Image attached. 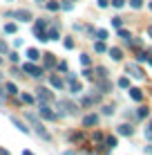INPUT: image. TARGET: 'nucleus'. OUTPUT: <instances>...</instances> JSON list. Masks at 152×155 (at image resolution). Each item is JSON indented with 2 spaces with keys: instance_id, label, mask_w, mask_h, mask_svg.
<instances>
[{
  "instance_id": "obj_16",
  "label": "nucleus",
  "mask_w": 152,
  "mask_h": 155,
  "mask_svg": "<svg viewBox=\"0 0 152 155\" xmlns=\"http://www.w3.org/2000/svg\"><path fill=\"white\" fill-rule=\"evenodd\" d=\"M94 74H96L94 79H107V68L105 65H96L94 68Z\"/></svg>"
},
{
  "instance_id": "obj_33",
  "label": "nucleus",
  "mask_w": 152,
  "mask_h": 155,
  "mask_svg": "<svg viewBox=\"0 0 152 155\" xmlns=\"http://www.w3.org/2000/svg\"><path fill=\"white\" fill-rule=\"evenodd\" d=\"M34 34H36V38H38L40 43H47V41H49V38H47V31H34Z\"/></svg>"
},
{
  "instance_id": "obj_29",
  "label": "nucleus",
  "mask_w": 152,
  "mask_h": 155,
  "mask_svg": "<svg viewBox=\"0 0 152 155\" xmlns=\"http://www.w3.org/2000/svg\"><path fill=\"white\" fill-rule=\"evenodd\" d=\"M25 117H27V119H29V121H31L34 126L38 124V115H36V113H31V110H29V113H25Z\"/></svg>"
},
{
  "instance_id": "obj_44",
  "label": "nucleus",
  "mask_w": 152,
  "mask_h": 155,
  "mask_svg": "<svg viewBox=\"0 0 152 155\" xmlns=\"http://www.w3.org/2000/svg\"><path fill=\"white\" fill-rule=\"evenodd\" d=\"M9 61H11V63H18V54H16V52H9Z\"/></svg>"
},
{
  "instance_id": "obj_52",
  "label": "nucleus",
  "mask_w": 152,
  "mask_h": 155,
  "mask_svg": "<svg viewBox=\"0 0 152 155\" xmlns=\"http://www.w3.org/2000/svg\"><path fill=\"white\" fill-rule=\"evenodd\" d=\"M23 155H34V153H31V151H23Z\"/></svg>"
},
{
  "instance_id": "obj_39",
  "label": "nucleus",
  "mask_w": 152,
  "mask_h": 155,
  "mask_svg": "<svg viewBox=\"0 0 152 155\" xmlns=\"http://www.w3.org/2000/svg\"><path fill=\"white\" fill-rule=\"evenodd\" d=\"M103 115H114V106H103Z\"/></svg>"
},
{
  "instance_id": "obj_9",
  "label": "nucleus",
  "mask_w": 152,
  "mask_h": 155,
  "mask_svg": "<svg viewBox=\"0 0 152 155\" xmlns=\"http://www.w3.org/2000/svg\"><path fill=\"white\" fill-rule=\"evenodd\" d=\"M34 128H36V135H38V137H43V140H47V142H49V140H51V135H49V133H47V130H45V126H43V124H40V121H38V124H36Z\"/></svg>"
},
{
  "instance_id": "obj_11",
  "label": "nucleus",
  "mask_w": 152,
  "mask_h": 155,
  "mask_svg": "<svg viewBox=\"0 0 152 155\" xmlns=\"http://www.w3.org/2000/svg\"><path fill=\"white\" fill-rule=\"evenodd\" d=\"M132 133H134V128H132V124H121V126H119V135H125V137H132Z\"/></svg>"
},
{
  "instance_id": "obj_25",
  "label": "nucleus",
  "mask_w": 152,
  "mask_h": 155,
  "mask_svg": "<svg viewBox=\"0 0 152 155\" xmlns=\"http://www.w3.org/2000/svg\"><path fill=\"white\" fill-rule=\"evenodd\" d=\"M145 117H148V108H145V106H139L137 108V119H145Z\"/></svg>"
},
{
  "instance_id": "obj_54",
  "label": "nucleus",
  "mask_w": 152,
  "mask_h": 155,
  "mask_svg": "<svg viewBox=\"0 0 152 155\" xmlns=\"http://www.w3.org/2000/svg\"><path fill=\"white\" fill-rule=\"evenodd\" d=\"M65 155H76V153H72V151H67V153H65Z\"/></svg>"
},
{
  "instance_id": "obj_56",
  "label": "nucleus",
  "mask_w": 152,
  "mask_h": 155,
  "mask_svg": "<svg viewBox=\"0 0 152 155\" xmlns=\"http://www.w3.org/2000/svg\"><path fill=\"white\" fill-rule=\"evenodd\" d=\"M148 63H150V65H152V56H150V58H148Z\"/></svg>"
},
{
  "instance_id": "obj_31",
  "label": "nucleus",
  "mask_w": 152,
  "mask_h": 155,
  "mask_svg": "<svg viewBox=\"0 0 152 155\" xmlns=\"http://www.w3.org/2000/svg\"><path fill=\"white\" fill-rule=\"evenodd\" d=\"M112 27H114V29L123 27V18H119V16H114V18H112Z\"/></svg>"
},
{
  "instance_id": "obj_36",
  "label": "nucleus",
  "mask_w": 152,
  "mask_h": 155,
  "mask_svg": "<svg viewBox=\"0 0 152 155\" xmlns=\"http://www.w3.org/2000/svg\"><path fill=\"white\" fill-rule=\"evenodd\" d=\"M83 77H85L87 81H94V72L90 70V68H85V70H83Z\"/></svg>"
},
{
  "instance_id": "obj_17",
  "label": "nucleus",
  "mask_w": 152,
  "mask_h": 155,
  "mask_svg": "<svg viewBox=\"0 0 152 155\" xmlns=\"http://www.w3.org/2000/svg\"><path fill=\"white\" fill-rule=\"evenodd\" d=\"M43 63H45V68H56V58H54V54H43Z\"/></svg>"
},
{
  "instance_id": "obj_49",
  "label": "nucleus",
  "mask_w": 152,
  "mask_h": 155,
  "mask_svg": "<svg viewBox=\"0 0 152 155\" xmlns=\"http://www.w3.org/2000/svg\"><path fill=\"white\" fill-rule=\"evenodd\" d=\"M143 151H145V155H152V146H145Z\"/></svg>"
},
{
  "instance_id": "obj_38",
  "label": "nucleus",
  "mask_w": 152,
  "mask_h": 155,
  "mask_svg": "<svg viewBox=\"0 0 152 155\" xmlns=\"http://www.w3.org/2000/svg\"><path fill=\"white\" fill-rule=\"evenodd\" d=\"M119 36H121V38H125V41L132 38V36H130V31H128V29H123V27H119Z\"/></svg>"
},
{
  "instance_id": "obj_40",
  "label": "nucleus",
  "mask_w": 152,
  "mask_h": 155,
  "mask_svg": "<svg viewBox=\"0 0 152 155\" xmlns=\"http://www.w3.org/2000/svg\"><path fill=\"white\" fill-rule=\"evenodd\" d=\"M112 2V7H116V9H121L123 5H125V0H110Z\"/></svg>"
},
{
  "instance_id": "obj_30",
  "label": "nucleus",
  "mask_w": 152,
  "mask_h": 155,
  "mask_svg": "<svg viewBox=\"0 0 152 155\" xmlns=\"http://www.w3.org/2000/svg\"><path fill=\"white\" fill-rule=\"evenodd\" d=\"M148 58H150V56H148V52H141V50L137 52V61H139V63H145Z\"/></svg>"
},
{
  "instance_id": "obj_10",
  "label": "nucleus",
  "mask_w": 152,
  "mask_h": 155,
  "mask_svg": "<svg viewBox=\"0 0 152 155\" xmlns=\"http://www.w3.org/2000/svg\"><path fill=\"white\" fill-rule=\"evenodd\" d=\"M14 18L23 20V23H27V20H31V14L27 12V9H18V12H14Z\"/></svg>"
},
{
  "instance_id": "obj_47",
  "label": "nucleus",
  "mask_w": 152,
  "mask_h": 155,
  "mask_svg": "<svg viewBox=\"0 0 152 155\" xmlns=\"http://www.w3.org/2000/svg\"><path fill=\"white\" fill-rule=\"evenodd\" d=\"M56 68H58L60 72H67V63H56Z\"/></svg>"
},
{
  "instance_id": "obj_50",
  "label": "nucleus",
  "mask_w": 152,
  "mask_h": 155,
  "mask_svg": "<svg viewBox=\"0 0 152 155\" xmlns=\"http://www.w3.org/2000/svg\"><path fill=\"white\" fill-rule=\"evenodd\" d=\"M0 155H9V151H5V148H0Z\"/></svg>"
},
{
  "instance_id": "obj_5",
  "label": "nucleus",
  "mask_w": 152,
  "mask_h": 155,
  "mask_svg": "<svg viewBox=\"0 0 152 155\" xmlns=\"http://www.w3.org/2000/svg\"><path fill=\"white\" fill-rule=\"evenodd\" d=\"M23 72H27L29 74V77H43V74H45V70H43V68H38V65H34V63H23Z\"/></svg>"
},
{
  "instance_id": "obj_35",
  "label": "nucleus",
  "mask_w": 152,
  "mask_h": 155,
  "mask_svg": "<svg viewBox=\"0 0 152 155\" xmlns=\"http://www.w3.org/2000/svg\"><path fill=\"white\" fill-rule=\"evenodd\" d=\"M94 34L98 36V41H105V38H107V29H96Z\"/></svg>"
},
{
  "instance_id": "obj_32",
  "label": "nucleus",
  "mask_w": 152,
  "mask_h": 155,
  "mask_svg": "<svg viewBox=\"0 0 152 155\" xmlns=\"http://www.w3.org/2000/svg\"><path fill=\"white\" fill-rule=\"evenodd\" d=\"M92 142H96L98 146H103V133H94V135H92Z\"/></svg>"
},
{
  "instance_id": "obj_7",
  "label": "nucleus",
  "mask_w": 152,
  "mask_h": 155,
  "mask_svg": "<svg viewBox=\"0 0 152 155\" xmlns=\"http://www.w3.org/2000/svg\"><path fill=\"white\" fill-rule=\"evenodd\" d=\"M47 38L49 41H58L60 38V25H51V27L47 29Z\"/></svg>"
},
{
  "instance_id": "obj_57",
  "label": "nucleus",
  "mask_w": 152,
  "mask_h": 155,
  "mask_svg": "<svg viewBox=\"0 0 152 155\" xmlns=\"http://www.w3.org/2000/svg\"><path fill=\"white\" fill-rule=\"evenodd\" d=\"M36 2H38V5H40V2H45V0H36Z\"/></svg>"
},
{
  "instance_id": "obj_46",
  "label": "nucleus",
  "mask_w": 152,
  "mask_h": 155,
  "mask_svg": "<svg viewBox=\"0 0 152 155\" xmlns=\"http://www.w3.org/2000/svg\"><path fill=\"white\" fill-rule=\"evenodd\" d=\"M0 54H7V43L0 41Z\"/></svg>"
},
{
  "instance_id": "obj_19",
  "label": "nucleus",
  "mask_w": 152,
  "mask_h": 155,
  "mask_svg": "<svg viewBox=\"0 0 152 155\" xmlns=\"http://www.w3.org/2000/svg\"><path fill=\"white\" fill-rule=\"evenodd\" d=\"M130 99H134V101H143V92H141L139 88H130Z\"/></svg>"
},
{
  "instance_id": "obj_27",
  "label": "nucleus",
  "mask_w": 152,
  "mask_h": 155,
  "mask_svg": "<svg viewBox=\"0 0 152 155\" xmlns=\"http://www.w3.org/2000/svg\"><path fill=\"white\" fill-rule=\"evenodd\" d=\"M116 85H119V88H123V90H130V79H128V77H121Z\"/></svg>"
},
{
  "instance_id": "obj_15",
  "label": "nucleus",
  "mask_w": 152,
  "mask_h": 155,
  "mask_svg": "<svg viewBox=\"0 0 152 155\" xmlns=\"http://www.w3.org/2000/svg\"><path fill=\"white\" fill-rule=\"evenodd\" d=\"M11 124H14L16 128H18V130H20V133H25V135H29V128H27V126H25V124H23V121H20V119H18V117H11Z\"/></svg>"
},
{
  "instance_id": "obj_24",
  "label": "nucleus",
  "mask_w": 152,
  "mask_h": 155,
  "mask_svg": "<svg viewBox=\"0 0 152 155\" xmlns=\"http://www.w3.org/2000/svg\"><path fill=\"white\" fill-rule=\"evenodd\" d=\"M128 45L132 47V50H141V45H143V43H141V38H128Z\"/></svg>"
},
{
  "instance_id": "obj_55",
  "label": "nucleus",
  "mask_w": 152,
  "mask_h": 155,
  "mask_svg": "<svg viewBox=\"0 0 152 155\" xmlns=\"http://www.w3.org/2000/svg\"><path fill=\"white\" fill-rule=\"evenodd\" d=\"M148 130H152V119H150V126H148Z\"/></svg>"
},
{
  "instance_id": "obj_51",
  "label": "nucleus",
  "mask_w": 152,
  "mask_h": 155,
  "mask_svg": "<svg viewBox=\"0 0 152 155\" xmlns=\"http://www.w3.org/2000/svg\"><path fill=\"white\" fill-rule=\"evenodd\" d=\"M148 36H150V38H152V25H150V27H148Z\"/></svg>"
},
{
  "instance_id": "obj_58",
  "label": "nucleus",
  "mask_w": 152,
  "mask_h": 155,
  "mask_svg": "<svg viewBox=\"0 0 152 155\" xmlns=\"http://www.w3.org/2000/svg\"><path fill=\"white\" fill-rule=\"evenodd\" d=\"M0 81H2V74H0Z\"/></svg>"
},
{
  "instance_id": "obj_18",
  "label": "nucleus",
  "mask_w": 152,
  "mask_h": 155,
  "mask_svg": "<svg viewBox=\"0 0 152 155\" xmlns=\"http://www.w3.org/2000/svg\"><path fill=\"white\" fill-rule=\"evenodd\" d=\"M27 58H29L31 63H36V61L40 58V52L36 50V47H29V50H27Z\"/></svg>"
},
{
  "instance_id": "obj_1",
  "label": "nucleus",
  "mask_w": 152,
  "mask_h": 155,
  "mask_svg": "<svg viewBox=\"0 0 152 155\" xmlns=\"http://www.w3.org/2000/svg\"><path fill=\"white\" fill-rule=\"evenodd\" d=\"M92 85H94L92 90H96V92H101V94L112 92V83H110L107 79H94V81H92Z\"/></svg>"
},
{
  "instance_id": "obj_37",
  "label": "nucleus",
  "mask_w": 152,
  "mask_h": 155,
  "mask_svg": "<svg viewBox=\"0 0 152 155\" xmlns=\"http://www.w3.org/2000/svg\"><path fill=\"white\" fill-rule=\"evenodd\" d=\"M130 7L132 9H141L143 7V0H130Z\"/></svg>"
},
{
  "instance_id": "obj_43",
  "label": "nucleus",
  "mask_w": 152,
  "mask_h": 155,
  "mask_svg": "<svg viewBox=\"0 0 152 155\" xmlns=\"http://www.w3.org/2000/svg\"><path fill=\"white\" fill-rule=\"evenodd\" d=\"M96 5H98V7H101V9H105L107 5H110V0H96Z\"/></svg>"
},
{
  "instance_id": "obj_42",
  "label": "nucleus",
  "mask_w": 152,
  "mask_h": 155,
  "mask_svg": "<svg viewBox=\"0 0 152 155\" xmlns=\"http://www.w3.org/2000/svg\"><path fill=\"white\" fill-rule=\"evenodd\" d=\"M63 45H65L67 50H74V41H72V38H65V43H63Z\"/></svg>"
},
{
  "instance_id": "obj_23",
  "label": "nucleus",
  "mask_w": 152,
  "mask_h": 155,
  "mask_svg": "<svg viewBox=\"0 0 152 155\" xmlns=\"http://www.w3.org/2000/svg\"><path fill=\"white\" fill-rule=\"evenodd\" d=\"M47 2V9H49V12H58L60 9V2H56V0H45Z\"/></svg>"
},
{
  "instance_id": "obj_59",
  "label": "nucleus",
  "mask_w": 152,
  "mask_h": 155,
  "mask_svg": "<svg viewBox=\"0 0 152 155\" xmlns=\"http://www.w3.org/2000/svg\"><path fill=\"white\" fill-rule=\"evenodd\" d=\"M150 9H152V2H150Z\"/></svg>"
},
{
  "instance_id": "obj_6",
  "label": "nucleus",
  "mask_w": 152,
  "mask_h": 155,
  "mask_svg": "<svg viewBox=\"0 0 152 155\" xmlns=\"http://www.w3.org/2000/svg\"><path fill=\"white\" fill-rule=\"evenodd\" d=\"M96 124H98V115L90 113V115L83 117V126H85V128H92V126H96Z\"/></svg>"
},
{
  "instance_id": "obj_41",
  "label": "nucleus",
  "mask_w": 152,
  "mask_h": 155,
  "mask_svg": "<svg viewBox=\"0 0 152 155\" xmlns=\"http://www.w3.org/2000/svg\"><path fill=\"white\" fill-rule=\"evenodd\" d=\"M60 9H65V12H72V9H74V5H72V2H60Z\"/></svg>"
},
{
  "instance_id": "obj_12",
  "label": "nucleus",
  "mask_w": 152,
  "mask_h": 155,
  "mask_svg": "<svg viewBox=\"0 0 152 155\" xmlns=\"http://www.w3.org/2000/svg\"><path fill=\"white\" fill-rule=\"evenodd\" d=\"M47 27H49V20H47V18H38L36 25H34V31H45Z\"/></svg>"
},
{
  "instance_id": "obj_13",
  "label": "nucleus",
  "mask_w": 152,
  "mask_h": 155,
  "mask_svg": "<svg viewBox=\"0 0 152 155\" xmlns=\"http://www.w3.org/2000/svg\"><path fill=\"white\" fill-rule=\"evenodd\" d=\"M116 144H119L116 137H114V135H107V137H105V144H103V146H105L107 151H114V148H116Z\"/></svg>"
},
{
  "instance_id": "obj_20",
  "label": "nucleus",
  "mask_w": 152,
  "mask_h": 155,
  "mask_svg": "<svg viewBox=\"0 0 152 155\" xmlns=\"http://www.w3.org/2000/svg\"><path fill=\"white\" fill-rule=\"evenodd\" d=\"M70 92H74V94H81L83 92V85L78 83L76 79H74V81H70Z\"/></svg>"
},
{
  "instance_id": "obj_4",
  "label": "nucleus",
  "mask_w": 152,
  "mask_h": 155,
  "mask_svg": "<svg viewBox=\"0 0 152 155\" xmlns=\"http://www.w3.org/2000/svg\"><path fill=\"white\" fill-rule=\"evenodd\" d=\"M36 97H38V101H43V104H51V101H54L51 90H49V88H43V85L36 90Z\"/></svg>"
},
{
  "instance_id": "obj_21",
  "label": "nucleus",
  "mask_w": 152,
  "mask_h": 155,
  "mask_svg": "<svg viewBox=\"0 0 152 155\" xmlns=\"http://www.w3.org/2000/svg\"><path fill=\"white\" fill-rule=\"evenodd\" d=\"M49 83H51V88H56V90H63V79H58V77H49Z\"/></svg>"
},
{
  "instance_id": "obj_8",
  "label": "nucleus",
  "mask_w": 152,
  "mask_h": 155,
  "mask_svg": "<svg viewBox=\"0 0 152 155\" xmlns=\"http://www.w3.org/2000/svg\"><path fill=\"white\" fill-rule=\"evenodd\" d=\"M107 54H110L112 61H121V58H123V50H121V47H110Z\"/></svg>"
},
{
  "instance_id": "obj_28",
  "label": "nucleus",
  "mask_w": 152,
  "mask_h": 155,
  "mask_svg": "<svg viewBox=\"0 0 152 155\" xmlns=\"http://www.w3.org/2000/svg\"><path fill=\"white\" fill-rule=\"evenodd\" d=\"M16 29H18L16 23H7V25H5V34H16Z\"/></svg>"
},
{
  "instance_id": "obj_53",
  "label": "nucleus",
  "mask_w": 152,
  "mask_h": 155,
  "mask_svg": "<svg viewBox=\"0 0 152 155\" xmlns=\"http://www.w3.org/2000/svg\"><path fill=\"white\" fill-rule=\"evenodd\" d=\"M2 104H5V97H0V108H2Z\"/></svg>"
},
{
  "instance_id": "obj_34",
  "label": "nucleus",
  "mask_w": 152,
  "mask_h": 155,
  "mask_svg": "<svg viewBox=\"0 0 152 155\" xmlns=\"http://www.w3.org/2000/svg\"><path fill=\"white\" fill-rule=\"evenodd\" d=\"M81 63H83L85 68H90V65H92V58H90V54H81Z\"/></svg>"
},
{
  "instance_id": "obj_14",
  "label": "nucleus",
  "mask_w": 152,
  "mask_h": 155,
  "mask_svg": "<svg viewBox=\"0 0 152 155\" xmlns=\"http://www.w3.org/2000/svg\"><path fill=\"white\" fill-rule=\"evenodd\" d=\"M5 92H7V97H16V94H18V88H16V83L7 81V83H5Z\"/></svg>"
},
{
  "instance_id": "obj_48",
  "label": "nucleus",
  "mask_w": 152,
  "mask_h": 155,
  "mask_svg": "<svg viewBox=\"0 0 152 155\" xmlns=\"http://www.w3.org/2000/svg\"><path fill=\"white\" fill-rule=\"evenodd\" d=\"M145 140H152V130H148V128H145Z\"/></svg>"
},
{
  "instance_id": "obj_2",
  "label": "nucleus",
  "mask_w": 152,
  "mask_h": 155,
  "mask_svg": "<svg viewBox=\"0 0 152 155\" xmlns=\"http://www.w3.org/2000/svg\"><path fill=\"white\" fill-rule=\"evenodd\" d=\"M38 115L45 117V119H49V121H56V119H58V115L49 108V104H43V101H38Z\"/></svg>"
},
{
  "instance_id": "obj_45",
  "label": "nucleus",
  "mask_w": 152,
  "mask_h": 155,
  "mask_svg": "<svg viewBox=\"0 0 152 155\" xmlns=\"http://www.w3.org/2000/svg\"><path fill=\"white\" fill-rule=\"evenodd\" d=\"M31 101H34L31 94H23V104H31Z\"/></svg>"
},
{
  "instance_id": "obj_3",
  "label": "nucleus",
  "mask_w": 152,
  "mask_h": 155,
  "mask_svg": "<svg viewBox=\"0 0 152 155\" xmlns=\"http://www.w3.org/2000/svg\"><path fill=\"white\" fill-rule=\"evenodd\" d=\"M125 70H128V74H130L132 79H139V81H143V79H145L143 70H141L137 63H128V65H125Z\"/></svg>"
},
{
  "instance_id": "obj_26",
  "label": "nucleus",
  "mask_w": 152,
  "mask_h": 155,
  "mask_svg": "<svg viewBox=\"0 0 152 155\" xmlns=\"http://www.w3.org/2000/svg\"><path fill=\"white\" fill-rule=\"evenodd\" d=\"M94 52H98V54H103V52H107V47H105V43H103V41H98V43H94Z\"/></svg>"
},
{
  "instance_id": "obj_22",
  "label": "nucleus",
  "mask_w": 152,
  "mask_h": 155,
  "mask_svg": "<svg viewBox=\"0 0 152 155\" xmlns=\"http://www.w3.org/2000/svg\"><path fill=\"white\" fill-rule=\"evenodd\" d=\"M83 140H85L83 133H72V135H70V142H74V144H81Z\"/></svg>"
}]
</instances>
